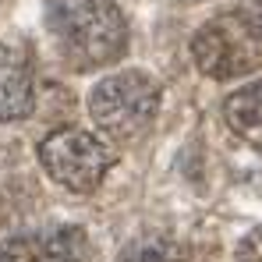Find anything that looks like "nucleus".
<instances>
[{
  "instance_id": "nucleus-7",
  "label": "nucleus",
  "mask_w": 262,
  "mask_h": 262,
  "mask_svg": "<svg viewBox=\"0 0 262 262\" xmlns=\"http://www.w3.org/2000/svg\"><path fill=\"white\" fill-rule=\"evenodd\" d=\"M223 124L245 145L262 149V82L234 89L223 99Z\"/></svg>"
},
{
  "instance_id": "nucleus-8",
  "label": "nucleus",
  "mask_w": 262,
  "mask_h": 262,
  "mask_svg": "<svg viewBox=\"0 0 262 262\" xmlns=\"http://www.w3.org/2000/svg\"><path fill=\"white\" fill-rule=\"evenodd\" d=\"M117 262H209V259L195 241H184L174 234H145V237H135L131 245H124Z\"/></svg>"
},
{
  "instance_id": "nucleus-2",
  "label": "nucleus",
  "mask_w": 262,
  "mask_h": 262,
  "mask_svg": "<svg viewBox=\"0 0 262 262\" xmlns=\"http://www.w3.org/2000/svg\"><path fill=\"white\" fill-rule=\"evenodd\" d=\"M160 114V85L145 71H114L89 92V117L110 142H135Z\"/></svg>"
},
{
  "instance_id": "nucleus-3",
  "label": "nucleus",
  "mask_w": 262,
  "mask_h": 262,
  "mask_svg": "<svg viewBox=\"0 0 262 262\" xmlns=\"http://www.w3.org/2000/svg\"><path fill=\"white\" fill-rule=\"evenodd\" d=\"M191 57H195V68L206 78L234 82L241 75H252L262 64V36L248 21V14L227 11V14L209 18L195 32Z\"/></svg>"
},
{
  "instance_id": "nucleus-9",
  "label": "nucleus",
  "mask_w": 262,
  "mask_h": 262,
  "mask_svg": "<svg viewBox=\"0 0 262 262\" xmlns=\"http://www.w3.org/2000/svg\"><path fill=\"white\" fill-rule=\"evenodd\" d=\"M248 21L255 25V32L262 36V0H252V14H248Z\"/></svg>"
},
{
  "instance_id": "nucleus-5",
  "label": "nucleus",
  "mask_w": 262,
  "mask_h": 262,
  "mask_svg": "<svg viewBox=\"0 0 262 262\" xmlns=\"http://www.w3.org/2000/svg\"><path fill=\"white\" fill-rule=\"evenodd\" d=\"M89 234L75 223H53L0 241V262H89Z\"/></svg>"
},
{
  "instance_id": "nucleus-4",
  "label": "nucleus",
  "mask_w": 262,
  "mask_h": 262,
  "mask_svg": "<svg viewBox=\"0 0 262 262\" xmlns=\"http://www.w3.org/2000/svg\"><path fill=\"white\" fill-rule=\"evenodd\" d=\"M39 163L60 188L75 195H92L106 170L114 167V149L85 128H57L39 142Z\"/></svg>"
},
{
  "instance_id": "nucleus-1",
  "label": "nucleus",
  "mask_w": 262,
  "mask_h": 262,
  "mask_svg": "<svg viewBox=\"0 0 262 262\" xmlns=\"http://www.w3.org/2000/svg\"><path fill=\"white\" fill-rule=\"evenodd\" d=\"M46 32L71 71L106 68L128 50V18L117 0H46Z\"/></svg>"
},
{
  "instance_id": "nucleus-6",
  "label": "nucleus",
  "mask_w": 262,
  "mask_h": 262,
  "mask_svg": "<svg viewBox=\"0 0 262 262\" xmlns=\"http://www.w3.org/2000/svg\"><path fill=\"white\" fill-rule=\"evenodd\" d=\"M36 106V82L29 71V60L0 43V124L29 117Z\"/></svg>"
}]
</instances>
